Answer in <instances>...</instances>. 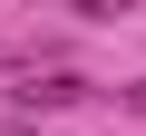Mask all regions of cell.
I'll list each match as a JSON object with an SVG mask.
<instances>
[{
  "label": "cell",
  "instance_id": "obj_1",
  "mask_svg": "<svg viewBox=\"0 0 146 136\" xmlns=\"http://www.w3.org/2000/svg\"><path fill=\"white\" fill-rule=\"evenodd\" d=\"M88 97V78H29L20 88V107H78Z\"/></svg>",
  "mask_w": 146,
  "mask_h": 136
},
{
  "label": "cell",
  "instance_id": "obj_2",
  "mask_svg": "<svg viewBox=\"0 0 146 136\" xmlns=\"http://www.w3.org/2000/svg\"><path fill=\"white\" fill-rule=\"evenodd\" d=\"M78 10H88V20H127L136 0H78Z\"/></svg>",
  "mask_w": 146,
  "mask_h": 136
},
{
  "label": "cell",
  "instance_id": "obj_3",
  "mask_svg": "<svg viewBox=\"0 0 146 136\" xmlns=\"http://www.w3.org/2000/svg\"><path fill=\"white\" fill-rule=\"evenodd\" d=\"M117 107H127V117H146V78H127V88H117Z\"/></svg>",
  "mask_w": 146,
  "mask_h": 136
},
{
  "label": "cell",
  "instance_id": "obj_4",
  "mask_svg": "<svg viewBox=\"0 0 146 136\" xmlns=\"http://www.w3.org/2000/svg\"><path fill=\"white\" fill-rule=\"evenodd\" d=\"M0 68H10V49H0Z\"/></svg>",
  "mask_w": 146,
  "mask_h": 136
}]
</instances>
